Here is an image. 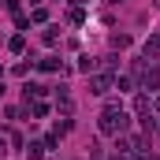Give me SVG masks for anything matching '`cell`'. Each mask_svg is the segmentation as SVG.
Returning a JSON list of instances; mask_svg holds the SVG:
<instances>
[{
    "label": "cell",
    "instance_id": "5",
    "mask_svg": "<svg viewBox=\"0 0 160 160\" xmlns=\"http://www.w3.org/2000/svg\"><path fill=\"white\" fill-rule=\"evenodd\" d=\"M56 108L71 112V93H67V86H60V89H56Z\"/></svg>",
    "mask_w": 160,
    "mask_h": 160
},
{
    "label": "cell",
    "instance_id": "15",
    "mask_svg": "<svg viewBox=\"0 0 160 160\" xmlns=\"http://www.w3.org/2000/svg\"><path fill=\"white\" fill-rule=\"evenodd\" d=\"M157 108H160V101H157Z\"/></svg>",
    "mask_w": 160,
    "mask_h": 160
},
{
    "label": "cell",
    "instance_id": "9",
    "mask_svg": "<svg viewBox=\"0 0 160 160\" xmlns=\"http://www.w3.org/2000/svg\"><path fill=\"white\" fill-rule=\"evenodd\" d=\"M78 71H86V75L93 71V56H82V60H78Z\"/></svg>",
    "mask_w": 160,
    "mask_h": 160
},
{
    "label": "cell",
    "instance_id": "3",
    "mask_svg": "<svg viewBox=\"0 0 160 160\" xmlns=\"http://www.w3.org/2000/svg\"><path fill=\"white\" fill-rule=\"evenodd\" d=\"M142 89H149V93H157V89H160V71H157V67H153V71L142 67Z\"/></svg>",
    "mask_w": 160,
    "mask_h": 160
},
{
    "label": "cell",
    "instance_id": "4",
    "mask_svg": "<svg viewBox=\"0 0 160 160\" xmlns=\"http://www.w3.org/2000/svg\"><path fill=\"white\" fill-rule=\"evenodd\" d=\"M108 86H112L108 75H93V78H89V93H97V97H101V93H108Z\"/></svg>",
    "mask_w": 160,
    "mask_h": 160
},
{
    "label": "cell",
    "instance_id": "14",
    "mask_svg": "<svg viewBox=\"0 0 160 160\" xmlns=\"http://www.w3.org/2000/svg\"><path fill=\"white\" fill-rule=\"evenodd\" d=\"M145 160H160V157H153V153H149V157H145Z\"/></svg>",
    "mask_w": 160,
    "mask_h": 160
},
{
    "label": "cell",
    "instance_id": "7",
    "mask_svg": "<svg viewBox=\"0 0 160 160\" xmlns=\"http://www.w3.org/2000/svg\"><path fill=\"white\" fill-rule=\"evenodd\" d=\"M127 45H130L127 34H112V48H127Z\"/></svg>",
    "mask_w": 160,
    "mask_h": 160
},
{
    "label": "cell",
    "instance_id": "1",
    "mask_svg": "<svg viewBox=\"0 0 160 160\" xmlns=\"http://www.w3.org/2000/svg\"><path fill=\"white\" fill-rule=\"evenodd\" d=\"M97 127H101V134H127V127H130V119H127V112H123L116 101H108L104 104V112H101V119H97Z\"/></svg>",
    "mask_w": 160,
    "mask_h": 160
},
{
    "label": "cell",
    "instance_id": "6",
    "mask_svg": "<svg viewBox=\"0 0 160 160\" xmlns=\"http://www.w3.org/2000/svg\"><path fill=\"white\" fill-rule=\"evenodd\" d=\"M41 71H63V67H60L56 56H45V60H41Z\"/></svg>",
    "mask_w": 160,
    "mask_h": 160
},
{
    "label": "cell",
    "instance_id": "10",
    "mask_svg": "<svg viewBox=\"0 0 160 160\" xmlns=\"http://www.w3.org/2000/svg\"><path fill=\"white\" fill-rule=\"evenodd\" d=\"M67 19H71V22H75V26H78L82 19H86V11H82V8H71V15H67Z\"/></svg>",
    "mask_w": 160,
    "mask_h": 160
},
{
    "label": "cell",
    "instance_id": "12",
    "mask_svg": "<svg viewBox=\"0 0 160 160\" xmlns=\"http://www.w3.org/2000/svg\"><path fill=\"white\" fill-rule=\"evenodd\" d=\"M30 112H34V116H48V104H45V101H38V104H34Z\"/></svg>",
    "mask_w": 160,
    "mask_h": 160
},
{
    "label": "cell",
    "instance_id": "16",
    "mask_svg": "<svg viewBox=\"0 0 160 160\" xmlns=\"http://www.w3.org/2000/svg\"><path fill=\"white\" fill-rule=\"evenodd\" d=\"M0 75H4V71H0Z\"/></svg>",
    "mask_w": 160,
    "mask_h": 160
},
{
    "label": "cell",
    "instance_id": "2",
    "mask_svg": "<svg viewBox=\"0 0 160 160\" xmlns=\"http://www.w3.org/2000/svg\"><path fill=\"white\" fill-rule=\"evenodd\" d=\"M142 60H149V63H160V34L145 41V48H142Z\"/></svg>",
    "mask_w": 160,
    "mask_h": 160
},
{
    "label": "cell",
    "instance_id": "8",
    "mask_svg": "<svg viewBox=\"0 0 160 160\" xmlns=\"http://www.w3.org/2000/svg\"><path fill=\"white\" fill-rule=\"evenodd\" d=\"M134 112H138V116H149V101L138 97V101H134Z\"/></svg>",
    "mask_w": 160,
    "mask_h": 160
},
{
    "label": "cell",
    "instance_id": "13",
    "mask_svg": "<svg viewBox=\"0 0 160 160\" xmlns=\"http://www.w3.org/2000/svg\"><path fill=\"white\" fill-rule=\"evenodd\" d=\"M26 157H30V160H41V145H30V149H26Z\"/></svg>",
    "mask_w": 160,
    "mask_h": 160
},
{
    "label": "cell",
    "instance_id": "11",
    "mask_svg": "<svg viewBox=\"0 0 160 160\" xmlns=\"http://www.w3.org/2000/svg\"><path fill=\"white\" fill-rule=\"evenodd\" d=\"M116 86H119V89H130V86H134V78H130V75H119V78H116Z\"/></svg>",
    "mask_w": 160,
    "mask_h": 160
}]
</instances>
